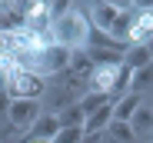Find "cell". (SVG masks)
I'll use <instances>...</instances> for the list:
<instances>
[{
  "label": "cell",
  "mask_w": 153,
  "mask_h": 143,
  "mask_svg": "<svg viewBox=\"0 0 153 143\" xmlns=\"http://www.w3.org/2000/svg\"><path fill=\"white\" fill-rule=\"evenodd\" d=\"M103 143H117V140H110V136H107V133H103Z\"/></svg>",
  "instance_id": "d6986e66"
},
{
  "label": "cell",
  "mask_w": 153,
  "mask_h": 143,
  "mask_svg": "<svg viewBox=\"0 0 153 143\" xmlns=\"http://www.w3.org/2000/svg\"><path fill=\"white\" fill-rule=\"evenodd\" d=\"M113 120V103H103L100 110H93L87 120H83V133H103Z\"/></svg>",
  "instance_id": "52a82bcc"
},
{
  "label": "cell",
  "mask_w": 153,
  "mask_h": 143,
  "mask_svg": "<svg viewBox=\"0 0 153 143\" xmlns=\"http://www.w3.org/2000/svg\"><path fill=\"white\" fill-rule=\"evenodd\" d=\"M7 116H10V127L13 130H30L43 116V107H40V100H10Z\"/></svg>",
  "instance_id": "277c9868"
},
{
  "label": "cell",
  "mask_w": 153,
  "mask_h": 143,
  "mask_svg": "<svg viewBox=\"0 0 153 143\" xmlns=\"http://www.w3.org/2000/svg\"><path fill=\"white\" fill-rule=\"evenodd\" d=\"M67 67H70V50L67 47H57V43H47V47H40V50L30 57L27 73L47 80V77H60Z\"/></svg>",
  "instance_id": "7a4b0ae2"
},
{
  "label": "cell",
  "mask_w": 153,
  "mask_h": 143,
  "mask_svg": "<svg viewBox=\"0 0 153 143\" xmlns=\"http://www.w3.org/2000/svg\"><path fill=\"white\" fill-rule=\"evenodd\" d=\"M23 13H27V4H7L0 0V37L4 33H13V30H23Z\"/></svg>",
  "instance_id": "8992f818"
},
{
  "label": "cell",
  "mask_w": 153,
  "mask_h": 143,
  "mask_svg": "<svg viewBox=\"0 0 153 143\" xmlns=\"http://www.w3.org/2000/svg\"><path fill=\"white\" fill-rule=\"evenodd\" d=\"M4 90H7L10 100H40L43 93H47V83H43L40 77L27 73V70L10 67V70H7V83H4Z\"/></svg>",
  "instance_id": "3957f363"
},
{
  "label": "cell",
  "mask_w": 153,
  "mask_h": 143,
  "mask_svg": "<svg viewBox=\"0 0 153 143\" xmlns=\"http://www.w3.org/2000/svg\"><path fill=\"white\" fill-rule=\"evenodd\" d=\"M150 40H153V4L143 7V10H137L130 17V30H126V43L130 47H137V43L146 47Z\"/></svg>",
  "instance_id": "5b68a950"
},
{
  "label": "cell",
  "mask_w": 153,
  "mask_h": 143,
  "mask_svg": "<svg viewBox=\"0 0 153 143\" xmlns=\"http://www.w3.org/2000/svg\"><path fill=\"white\" fill-rule=\"evenodd\" d=\"M110 140H117V143H133L137 136H133V130H130V123H120V120H110V127L103 130Z\"/></svg>",
  "instance_id": "4fadbf2b"
},
{
  "label": "cell",
  "mask_w": 153,
  "mask_h": 143,
  "mask_svg": "<svg viewBox=\"0 0 153 143\" xmlns=\"http://www.w3.org/2000/svg\"><path fill=\"white\" fill-rule=\"evenodd\" d=\"M27 143H50V140H27Z\"/></svg>",
  "instance_id": "ffe728a7"
},
{
  "label": "cell",
  "mask_w": 153,
  "mask_h": 143,
  "mask_svg": "<svg viewBox=\"0 0 153 143\" xmlns=\"http://www.w3.org/2000/svg\"><path fill=\"white\" fill-rule=\"evenodd\" d=\"M57 130H60L57 116H53V113H43L40 120L30 127V140H53V136H57Z\"/></svg>",
  "instance_id": "8fae6325"
},
{
  "label": "cell",
  "mask_w": 153,
  "mask_h": 143,
  "mask_svg": "<svg viewBox=\"0 0 153 143\" xmlns=\"http://www.w3.org/2000/svg\"><path fill=\"white\" fill-rule=\"evenodd\" d=\"M153 83V63L146 67V70H137L133 73V80H130V93H140V90H146Z\"/></svg>",
  "instance_id": "2e32d148"
},
{
  "label": "cell",
  "mask_w": 153,
  "mask_h": 143,
  "mask_svg": "<svg viewBox=\"0 0 153 143\" xmlns=\"http://www.w3.org/2000/svg\"><path fill=\"white\" fill-rule=\"evenodd\" d=\"M83 110H80V103H73V107H67V110H60L57 113V123H60V130H67V127H83Z\"/></svg>",
  "instance_id": "7c38bea8"
},
{
  "label": "cell",
  "mask_w": 153,
  "mask_h": 143,
  "mask_svg": "<svg viewBox=\"0 0 153 143\" xmlns=\"http://www.w3.org/2000/svg\"><path fill=\"white\" fill-rule=\"evenodd\" d=\"M153 63V57H150V50L143 43H137V47H126V53H123V67L130 70V73H137V70H146Z\"/></svg>",
  "instance_id": "ba28073f"
},
{
  "label": "cell",
  "mask_w": 153,
  "mask_h": 143,
  "mask_svg": "<svg viewBox=\"0 0 153 143\" xmlns=\"http://www.w3.org/2000/svg\"><path fill=\"white\" fill-rule=\"evenodd\" d=\"M7 107H10V97H7V90H0V140H7L10 133H17L10 127V116H7Z\"/></svg>",
  "instance_id": "9a60e30c"
},
{
  "label": "cell",
  "mask_w": 153,
  "mask_h": 143,
  "mask_svg": "<svg viewBox=\"0 0 153 143\" xmlns=\"http://www.w3.org/2000/svg\"><path fill=\"white\" fill-rule=\"evenodd\" d=\"M130 130H133V136H137V140L153 133V107H143V103H140V110L130 116Z\"/></svg>",
  "instance_id": "30bf717a"
},
{
  "label": "cell",
  "mask_w": 153,
  "mask_h": 143,
  "mask_svg": "<svg viewBox=\"0 0 153 143\" xmlns=\"http://www.w3.org/2000/svg\"><path fill=\"white\" fill-rule=\"evenodd\" d=\"M80 143H103V133H83Z\"/></svg>",
  "instance_id": "e0dca14e"
},
{
  "label": "cell",
  "mask_w": 153,
  "mask_h": 143,
  "mask_svg": "<svg viewBox=\"0 0 153 143\" xmlns=\"http://www.w3.org/2000/svg\"><path fill=\"white\" fill-rule=\"evenodd\" d=\"M90 17L83 10H76V4H70L67 10L53 13L50 20V43L67 47V50H87V40H90Z\"/></svg>",
  "instance_id": "6da1fadb"
},
{
  "label": "cell",
  "mask_w": 153,
  "mask_h": 143,
  "mask_svg": "<svg viewBox=\"0 0 153 143\" xmlns=\"http://www.w3.org/2000/svg\"><path fill=\"white\" fill-rule=\"evenodd\" d=\"M140 110V93H126V97L113 100V120L120 123H130V116Z\"/></svg>",
  "instance_id": "9c48e42d"
},
{
  "label": "cell",
  "mask_w": 153,
  "mask_h": 143,
  "mask_svg": "<svg viewBox=\"0 0 153 143\" xmlns=\"http://www.w3.org/2000/svg\"><path fill=\"white\" fill-rule=\"evenodd\" d=\"M103 103H110V97H103V93H93V90H87L83 97H80V110H83V116H90L93 110H100Z\"/></svg>",
  "instance_id": "5bb4252c"
},
{
  "label": "cell",
  "mask_w": 153,
  "mask_h": 143,
  "mask_svg": "<svg viewBox=\"0 0 153 143\" xmlns=\"http://www.w3.org/2000/svg\"><path fill=\"white\" fill-rule=\"evenodd\" d=\"M146 50H150V57H153V40H150V43H146Z\"/></svg>",
  "instance_id": "ac0fdd59"
}]
</instances>
